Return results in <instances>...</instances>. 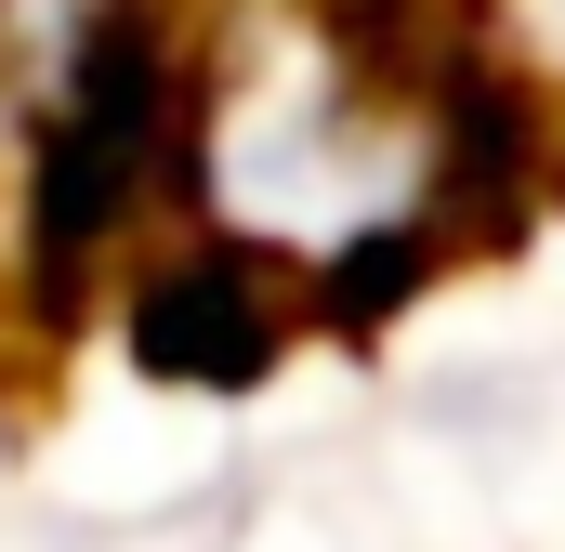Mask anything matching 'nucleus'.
I'll return each instance as SVG.
<instances>
[{
	"label": "nucleus",
	"mask_w": 565,
	"mask_h": 552,
	"mask_svg": "<svg viewBox=\"0 0 565 552\" xmlns=\"http://www.w3.org/2000/svg\"><path fill=\"white\" fill-rule=\"evenodd\" d=\"M289 342V302L277 276L250 264V251H184V264H158L132 289V355L158 382H211V395H237V382H264Z\"/></svg>",
	"instance_id": "2"
},
{
	"label": "nucleus",
	"mask_w": 565,
	"mask_h": 552,
	"mask_svg": "<svg viewBox=\"0 0 565 552\" xmlns=\"http://www.w3.org/2000/svg\"><path fill=\"white\" fill-rule=\"evenodd\" d=\"M158 132H171V40L145 0H93L79 53L40 106V145H26V264L53 289L106 264V237L132 224L145 171H158Z\"/></svg>",
	"instance_id": "1"
}]
</instances>
